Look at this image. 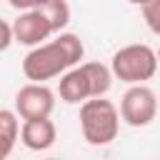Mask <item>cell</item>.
<instances>
[{"label": "cell", "mask_w": 160, "mask_h": 160, "mask_svg": "<svg viewBox=\"0 0 160 160\" xmlns=\"http://www.w3.org/2000/svg\"><path fill=\"white\" fill-rule=\"evenodd\" d=\"M70 60L68 55L62 52V48L50 40V42H42L38 48H30V52L22 58V72L30 82H40L45 85V80H52V78H60L65 70H70Z\"/></svg>", "instance_id": "obj_3"}, {"label": "cell", "mask_w": 160, "mask_h": 160, "mask_svg": "<svg viewBox=\"0 0 160 160\" xmlns=\"http://www.w3.org/2000/svg\"><path fill=\"white\" fill-rule=\"evenodd\" d=\"M12 148H15V142H12V140H5V138H0V160H5V158L12 152Z\"/></svg>", "instance_id": "obj_15"}, {"label": "cell", "mask_w": 160, "mask_h": 160, "mask_svg": "<svg viewBox=\"0 0 160 160\" xmlns=\"http://www.w3.org/2000/svg\"><path fill=\"white\" fill-rule=\"evenodd\" d=\"M80 130L90 145H110L120 130L118 108L105 98H88L80 105Z\"/></svg>", "instance_id": "obj_1"}, {"label": "cell", "mask_w": 160, "mask_h": 160, "mask_svg": "<svg viewBox=\"0 0 160 160\" xmlns=\"http://www.w3.org/2000/svg\"><path fill=\"white\" fill-rule=\"evenodd\" d=\"M15 10H20V12H25V10H40L48 0H8Z\"/></svg>", "instance_id": "obj_14"}, {"label": "cell", "mask_w": 160, "mask_h": 160, "mask_svg": "<svg viewBox=\"0 0 160 160\" xmlns=\"http://www.w3.org/2000/svg\"><path fill=\"white\" fill-rule=\"evenodd\" d=\"M18 132H20V120H18L15 110H0V138L15 142Z\"/></svg>", "instance_id": "obj_11"}, {"label": "cell", "mask_w": 160, "mask_h": 160, "mask_svg": "<svg viewBox=\"0 0 160 160\" xmlns=\"http://www.w3.org/2000/svg\"><path fill=\"white\" fill-rule=\"evenodd\" d=\"M40 12H42V15H45V20L50 22L52 32H62V28H68L70 15H72V10H70V2H68V0H48V2L40 8Z\"/></svg>", "instance_id": "obj_10"}, {"label": "cell", "mask_w": 160, "mask_h": 160, "mask_svg": "<svg viewBox=\"0 0 160 160\" xmlns=\"http://www.w3.org/2000/svg\"><path fill=\"white\" fill-rule=\"evenodd\" d=\"M120 120H125L130 128H145L158 115V95L148 85H130L120 100L118 110Z\"/></svg>", "instance_id": "obj_4"}, {"label": "cell", "mask_w": 160, "mask_h": 160, "mask_svg": "<svg viewBox=\"0 0 160 160\" xmlns=\"http://www.w3.org/2000/svg\"><path fill=\"white\" fill-rule=\"evenodd\" d=\"M140 10H142V18H145L148 28L152 32H160V0H148V2L140 5Z\"/></svg>", "instance_id": "obj_12"}, {"label": "cell", "mask_w": 160, "mask_h": 160, "mask_svg": "<svg viewBox=\"0 0 160 160\" xmlns=\"http://www.w3.org/2000/svg\"><path fill=\"white\" fill-rule=\"evenodd\" d=\"M10 45H12V28H10V22L0 20V52H5Z\"/></svg>", "instance_id": "obj_13"}, {"label": "cell", "mask_w": 160, "mask_h": 160, "mask_svg": "<svg viewBox=\"0 0 160 160\" xmlns=\"http://www.w3.org/2000/svg\"><path fill=\"white\" fill-rule=\"evenodd\" d=\"M55 108V92L48 85L40 82H28L18 90L15 95V115L22 120H40L50 118Z\"/></svg>", "instance_id": "obj_5"}, {"label": "cell", "mask_w": 160, "mask_h": 160, "mask_svg": "<svg viewBox=\"0 0 160 160\" xmlns=\"http://www.w3.org/2000/svg\"><path fill=\"white\" fill-rule=\"evenodd\" d=\"M58 92H60V100L75 105V102H85L90 98V90H88V80L80 70V65L65 70L60 75V82H58Z\"/></svg>", "instance_id": "obj_8"}, {"label": "cell", "mask_w": 160, "mask_h": 160, "mask_svg": "<svg viewBox=\"0 0 160 160\" xmlns=\"http://www.w3.org/2000/svg\"><path fill=\"white\" fill-rule=\"evenodd\" d=\"M110 72H112V78H118L128 85H145L158 72V55L145 42L125 45L112 55Z\"/></svg>", "instance_id": "obj_2"}, {"label": "cell", "mask_w": 160, "mask_h": 160, "mask_svg": "<svg viewBox=\"0 0 160 160\" xmlns=\"http://www.w3.org/2000/svg\"><path fill=\"white\" fill-rule=\"evenodd\" d=\"M85 80H88V90H90V98H105L110 85H112V72L108 65L102 62H82L80 65Z\"/></svg>", "instance_id": "obj_9"}, {"label": "cell", "mask_w": 160, "mask_h": 160, "mask_svg": "<svg viewBox=\"0 0 160 160\" xmlns=\"http://www.w3.org/2000/svg\"><path fill=\"white\" fill-rule=\"evenodd\" d=\"M20 140L28 150H48L55 145L58 138V128L50 118H40V120H25L20 128Z\"/></svg>", "instance_id": "obj_7"}, {"label": "cell", "mask_w": 160, "mask_h": 160, "mask_svg": "<svg viewBox=\"0 0 160 160\" xmlns=\"http://www.w3.org/2000/svg\"><path fill=\"white\" fill-rule=\"evenodd\" d=\"M45 160H62V158H45Z\"/></svg>", "instance_id": "obj_17"}, {"label": "cell", "mask_w": 160, "mask_h": 160, "mask_svg": "<svg viewBox=\"0 0 160 160\" xmlns=\"http://www.w3.org/2000/svg\"><path fill=\"white\" fill-rule=\"evenodd\" d=\"M132 5H142V2H148V0H130Z\"/></svg>", "instance_id": "obj_16"}, {"label": "cell", "mask_w": 160, "mask_h": 160, "mask_svg": "<svg viewBox=\"0 0 160 160\" xmlns=\"http://www.w3.org/2000/svg\"><path fill=\"white\" fill-rule=\"evenodd\" d=\"M10 28H12V42L28 45V48H38L52 35V28H50V22L45 20V15L40 10L20 12L10 22Z\"/></svg>", "instance_id": "obj_6"}]
</instances>
